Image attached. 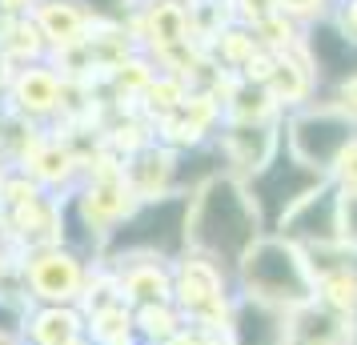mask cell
<instances>
[{"mask_svg": "<svg viewBox=\"0 0 357 345\" xmlns=\"http://www.w3.org/2000/svg\"><path fill=\"white\" fill-rule=\"evenodd\" d=\"M321 185H329V177L317 173L313 164H305L301 157H293V148L285 145V141H281L277 157L265 164V169H257L253 177H245L249 201H253V209H257L265 229H281L285 217H289L305 197H313Z\"/></svg>", "mask_w": 357, "mask_h": 345, "instance_id": "7a4b0ae2", "label": "cell"}, {"mask_svg": "<svg viewBox=\"0 0 357 345\" xmlns=\"http://www.w3.org/2000/svg\"><path fill=\"white\" fill-rule=\"evenodd\" d=\"M333 17H337V24H341L349 36H357V0H337Z\"/></svg>", "mask_w": 357, "mask_h": 345, "instance_id": "9c48e42d", "label": "cell"}, {"mask_svg": "<svg viewBox=\"0 0 357 345\" xmlns=\"http://www.w3.org/2000/svg\"><path fill=\"white\" fill-rule=\"evenodd\" d=\"M329 181H333V189H337L341 197H357V137L345 145V153L337 157L333 173H329Z\"/></svg>", "mask_w": 357, "mask_h": 345, "instance_id": "8992f818", "label": "cell"}, {"mask_svg": "<svg viewBox=\"0 0 357 345\" xmlns=\"http://www.w3.org/2000/svg\"><path fill=\"white\" fill-rule=\"evenodd\" d=\"M333 8H337V0H281V13L293 17L301 29L313 24V20H325L333 17Z\"/></svg>", "mask_w": 357, "mask_h": 345, "instance_id": "52a82bcc", "label": "cell"}, {"mask_svg": "<svg viewBox=\"0 0 357 345\" xmlns=\"http://www.w3.org/2000/svg\"><path fill=\"white\" fill-rule=\"evenodd\" d=\"M357 137L354 116L341 109L333 97L309 100L301 109L285 113V145L293 148V157H301L305 164H313L317 173H333L337 157L345 153V145Z\"/></svg>", "mask_w": 357, "mask_h": 345, "instance_id": "3957f363", "label": "cell"}, {"mask_svg": "<svg viewBox=\"0 0 357 345\" xmlns=\"http://www.w3.org/2000/svg\"><path fill=\"white\" fill-rule=\"evenodd\" d=\"M197 245L229 257V261H245L249 249L261 241V217L249 201V189L237 177H213L209 185H201V193L193 201V217H189Z\"/></svg>", "mask_w": 357, "mask_h": 345, "instance_id": "6da1fadb", "label": "cell"}, {"mask_svg": "<svg viewBox=\"0 0 357 345\" xmlns=\"http://www.w3.org/2000/svg\"><path fill=\"white\" fill-rule=\"evenodd\" d=\"M229 4H233V17L249 29H257V24H265L269 17L281 13V0H229Z\"/></svg>", "mask_w": 357, "mask_h": 345, "instance_id": "ba28073f", "label": "cell"}, {"mask_svg": "<svg viewBox=\"0 0 357 345\" xmlns=\"http://www.w3.org/2000/svg\"><path fill=\"white\" fill-rule=\"evenodd\" d=\"M333 100H337V105H341L349 116H354V125H357V77L345 84V89H337V93H333Z\"/></svg>", "mask_w": 357, "mask_h": 345, "instance_id": "30bf717a", "label": "cell"}, {"mask_svg": "<svg viewBox=\"0 0 357 345\" xmlns=\"http://www.w3.org/2000/svg\"><path fill=\"white\" fill-rule=\"evenodd\" d=\"M245 273L257 297H305L309 277L305 261L297 257L289 241H257L245 257Z\"/></svg>", "mask_w": 357, "mask_h": 345, "instance_id": "5b68a950", "label": "cell"}, {"mask_svg": "<svg viewBox=\"0 0 357 345\" xmlns=\"http://www.w3.org/2000/svg\"><path fill=\"white\" fill-rule=\"evenodd\" d=\"M301 52H305L309 68L317 77V89L325 97H333L337 89L357 77V36H349L337 24V17L313 20L301 29Z\"/></svg>", "mask_w": 357, "mask_h": 345, "instance_id": "277c9868", "label": "cell"}]
</instances>
